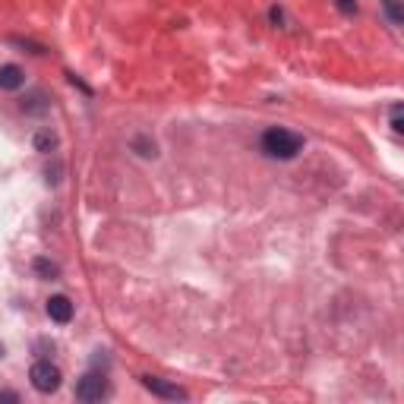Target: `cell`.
Here are the masks:
<instances>
[{
  "mask_svg": "<svg viewBox=\"0 0 404 404\" xmlns=\"http://www.w3.org/2000/svg\"><path fill=\"white\" fill-rule=\"evenodd\" d=\"M262 152L268 158H278V161H291L303 152V136L284 130V127H272L262 133Z\"/></svg>",
  "mask_w": 404,
  "mask_h": 404,
  "instance_id": "6da1fadb",
  "label": "cell"
},
{
  "mask_svg": "<svg viewBox=\"0 0 404 404\" xmlns=\"http://www.w3.org/2000/svg\"><path fill=\"white\" fill-rule=\"evenodd\" d=\"M29 379H32L35 391H42V395H51V391L60 389V370H57L51 360H38L32 363V370H29Z\"/></svg>",
  "mask_w": 404,
  "mask_h": 404,
  "instance_id": "7a4b0ae2",
  "label": "cell"
},
{
  "mask_svg": "<svg viewBox=\"0 0 404 404\" xmlns=\"http://www.w3.org/2000/svg\"><path fill=\"white\" fill-rule=\"evenodd\" d=\"M108 376L104 373H86L79 382H76V398L79 401H102V398H108Z\"/></svg>",
  "mask_w": 404,
  "mask_h": 404,
  "instance_id": "3957f363",
  "label": "cell"
},
{
  "mask_svg": "<svg viewBox=\"0 0 404 404\" xmlns=\"http://www.w3.org/2000/svg\"><path fill=\"white\" fill-rule=\"evenodd\" d=\"M143 389H149L152 395L165 398V401H186V391L180 385L168 382V379H155V376H143Z\"/></svg>",
  "mask_w": 404,
  "mask_h": 404,
  "instance_id": "277c9868",
  "label": "cell"
},
{
  "mask_svg": "<svg viewBox=\"0 0 404 404\" xmlns=\"http://www.w3.org/2000/svg\"><path fill=\"white\" fill-rule=\"evenodd\" d=\"M48 316L54 322H60V325H67V322L73 319V303H70V297H63V294L51 297V300H48Z\"/></svg>",
  "mask_w": 404,
  "mask_h": 404,
  "instance_id": "5b68a950",
  "label": "cell"
},
{
  "mask_svg": "<svg viewBox=\"0 0 404 404\" xmlns=\"http://www.w3.org/2000/svg\"><path fill=\"white\" fill-rule=\"evenodd\" d=\"M22 111H26V114H35V117H45V114H48V111H51L48 95H45L42 89L29 92V95L22 98Z\"/></svg>",
  "mask_w": 404,
  "mask_h": 404,
  "instance_id": "8992f818",
  "label": "cell"
},
{
  "mask_svg": "<svg viewBox=\"0 0 404 404\" xmlns=\"http://www.w3.org/2000/svg\"><path fill=\"white\" fill-rule=\"evenodd\" d=\"M26 86V73H22L16 63H7V67H0V89L7 92H16Z\"/></svg>",
  "mask_w": 404,
  "mask_h": 404,
  "instance_id": "52a82bcc",
  "label": "cell"
},
{
  "mask_svg": "<svg viewBox=\"0 0 404 404\" xmlns=\"http://www.w3.org/2000/svg\"><path fill=\"white\" fill-rule=\"evenodd\" d=\"M32 268H35V275H38V278H45V281L60 278V266H57V262H51V259H45V256H38V259L32 262Z\"/></svg>",
  "mask_w": 404,
  "mask_h": 404,
  "instance_id": "ba28073f",
  "label": "cell"
},
{
  "mask_svg": "<svg viewBox=\"0 0 404 404\" xmlns=\"http://www.w3.org/2000/svg\"><path fill=\"white\" fill-rule=\"evenodd\" d=\"M35 149H38V152H54L57 149V136H54V133H48V130L35 133Z\"/></svg>",
  "mask_w": 404,
  "mask_h": 404,
  "instance_id": "9c48e42d",
  "label": "cell"
},
{
  "mask_svg": "<svg viewBox=\"0 0 404 404\" xmlns=\"http://www.w3.org/2000/svg\"><path fill=\"white\" fill-rule=\"evenodd\" d=\"M133 149H136L143 158H155V155H158V152H155V143H152L149 136H136V139H133Z\"/></svg>",
  "mask_w": 404,
  "mask_h": 404,
  "instance_id": "30bf717a",
  "label": "cell"
},
{
  "mask_svg": "<svg viewBox=\"0 0 404 404\" xmlns=\"http://www.w3.org/2000/svg\"><path fill=\"white\" fill-rule=\"evenodd\" d=\"M385 3H389V19L395 22V26H401V22H404V10H401V3H398V0H385Z\"/></svg>",
  "mask_w": 404,
  "mask_h": 404,
  "instance_id": "8fae6325",
  "label": "cell"
},
{
  "mask_svg": "<svg viewBox=\"0 0 404 404\" xmlns=\"http://www.w3.org/2000/svg\"><path fill=\"white\" fill-rule=\"evenodd\" d=\"M391 130L395 133H404V120H401V104L391 108Z\"/></svg>",
  "mask_w": 404,
  "mask_h": 404,
  "instance_id": "7c38bea8",
  "label": "cell"
},
{
  "mask_svg": "<svg viewBox=\"0 0 404 404\" xmlns=\"http://www.w3.org/2000/svg\"><path fill=\"white\" fill-rule=\"evenodd\" d=\"M338 7H341V13H357V3L354 0H335Z\"/></svg>",
  "mask_w": 404,
  "mask_h": 404,
  "instance_id": "4fadbf2b",
  "label": "cell"
},
{
  "mask_svg": "<svg viewBox=\"0 0 404 404\" xmlns=\"http://www.w3.org/2000/svg\"><path fill=\"white\" fill-rule=\"evenodd\" d=\"M0 401H19V395L16 391H0Z\"/></svg>",
  "mask_w": 404,
  "mask_h": 404,
  "instance_id": "5bb4252c",
  "label": "cell"
},
{
  "mask_svg": "<svg viewBox=\"0 0 404 404\" xmlns=\"http://www.w3.org/2000/svg\"><path fill=\"white\" fill-rule=\"evenodd\" d=\"M0 357H3V344H0Z\"/></svg>",
  "mask_w": 404,
  "mask_h": 404,
  "instance_id": "9a60e30c",
  "label": "cell"
}]
</instances>
